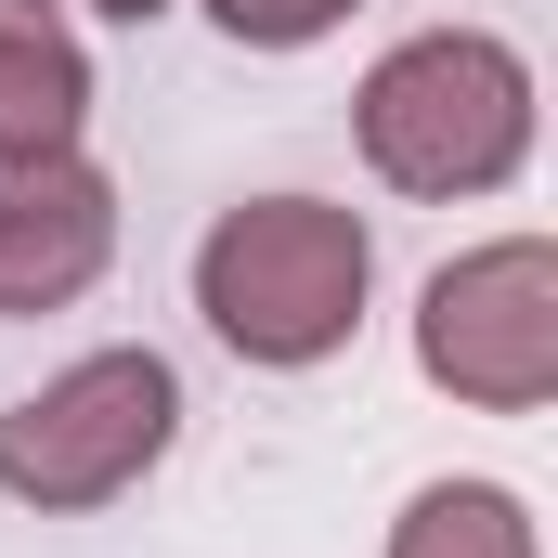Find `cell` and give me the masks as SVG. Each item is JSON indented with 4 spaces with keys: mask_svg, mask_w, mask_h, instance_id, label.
I'll use <instances>...</instances> for the list:
<instances>
[{
    "mask_svg": "<svg viewBox=\"0 0 558 558\" xmlns=\"http://www.w3.org/2000/svg\"><path fill=\"white\" fill-rule=\"evenodd\" d=\"M416 364H428V390H454L481 416H533L558 390V247L494 234V247L441 260L416 299Z\"/></svg>",
    "mask_w": 558,
    "mask_h": 558,
    "instance_id": "cell-4",
    "label": "cell"
},
{
    "mask_svg": "<svg viewBox=\"0 0 558 558\" xmlns=\"http://www.w3.org/2000/svg\"><path fill=\"white\" fill-rule=\"evenodd\" d=\"M390 558H546V546H533V507L507 481H428L390 520Z\"/></svg>",
    "mask_w": 558,
    "mask_h": 558,
    "instance_id": "cell-7",
    "label": "cell"
},
{
    "mask_svg": "<svg viewBox=\"0 0 558 558\" xmlns=\"http://www.w3.org/2000/svg\"><path fill=\"white\" fill-rule=\"evenodd\" d=\"M92 13H105V26H156L169 0H92Z\"/></svg>",
    "mask_w": 558,
    "mask_h": 558,
    "instance_id": "cell-9",
    "label": "cell"
},
{
    "mask_svg": "<svg viewBox=\"0 0 558 558\" xmlns=\"http://www.w3.org/2000/svg\"><path fill=\"white\" fill-rule=\"evenodd\" d=\"M182 428V377L156 351H92L65 377H39L13 416H0V494L39 507V520H78V507H118L143 468L169 454Z\"/></svg>",
    "mask_w": 558,
    "mask_h": 558,
    "instance_id": "cell-3",
    "label": "cell"
},
{
    "mask_svg": "<svg viewBox=\"0 0 558 558\" xmlns=\"http://www.w3.org/2000/svg\"><path fill=\"white\" fill-rule=\"evenodd\" d=\"M105 260H118V182L78 143L13 156L0 169V312H65Z\"/></svg>",
    "mask_w": 558,
    "mask_h": 558,
    "instance_id": "cell-5",
    "label": "cell"
},
{
    "mask_svg": "<svg viewBox=\"0 0 558 558\" xmlns=\"http://www.w3.org/2000/svg\"><path fill=\"white\" fill-rule=\"evenodd\" d=\"M92 118V52L52 0H0V169L13 156H65Z\"/></svg>",
    "mask_w": 558,
    "mask_h": 558,
    "instance_id": "cell-6",
    "label": "cell"
},
{
    "mask_svg": "<svg viewBox=\"0 0 558 558\" xmlns=\"http://www.w3.org/2000/svg\"><path fill=\"white\" fill-rule=\"evenodd\" d=\"M364 286H377V247L325 195H247L195 247V312L247 364H325L364 325Z\"/></svg>",
    "mask_w": 558,
    "mask_h": 558,
    "instance_id": "cell-2",
    "label": "cell"
},
{
    "mask_svg": "<svg viewBox=\"0 0 558 558\" xmlns=\"http://www.w3.org/2000/svg\"><path fill=\"white\" fill-rule=\"evenodd\" d=\"M351 131L390 195H428V208L494 195L533 156V65L494 26H428L403 52H377V78L351 92Z\"/></svg>",
    "mask_w": 558,
    "mask_h": 558,
    "instance_id": "cell-1",
    "label": "cell"
},
{
    "mask_svg": "<svg viewBox=\"0 0 558 558\" xmlns=\"http://www.w3.org/2000/svg\"><path fill=\"white\" fill-rule=\"evenodd\" d=\"M221 13V39H247V52H299V39H325L338 13H364V0H208Z\"/></svg>",
    "mask_w": 558,
    "mask_h": 558,
    "instance_id": "cell-8",
    "label": "cell"
}]
</instances>
